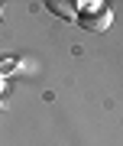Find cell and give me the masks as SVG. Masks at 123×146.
<instances>
[{"label":"cell","instance_id":"cell-2","mask_svg":"<svg viewBox=\"0 0 123 146\" xmlns=\"http://www.w3.org/2000/svg\"><path fill=\"white\" fill-rule=\"evenodd\" d=\"M49 10L62 16V20H75V10H71V3H65V0H49Z\"/></svg>","mask_w":123,"mask_h":146},{"label":"cell","instance_id":"cell-1","mask_svg":"<svg viewBox=\"0 0 123 146\" xmlns=\"http://www.w3.org/2000/svg\"><path fill=\"white\" fill-rule=\"evenodd\" d=\"M81 10H75V20H78V26L87 29V33H104L110 26V20H113V13H110V7H104L97 3V0H91V3H78Z\"/></svg>","mask_w":123,"mask_h":146},{"label":"cell","instance_id":"cell-3","mask_svg":"<svg viewBox=\"0 0 123 146\" xmlns=\"http://www.w3.org/2000/svg\"><path fill=\"white\" fill-rule=\"evenodd\" d=\"M0 16H3V3H0Z\"/></svg>","mask_w":123,"mask_h":146}]
</instances>
